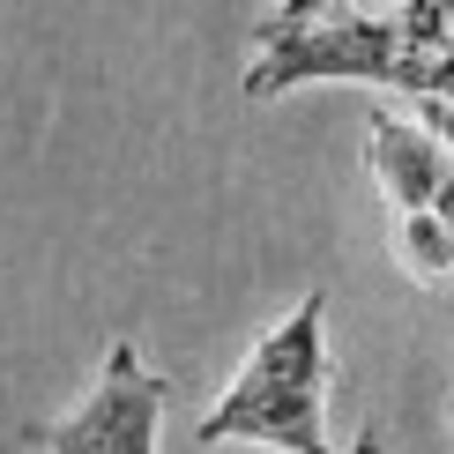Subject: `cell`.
Wrapping results in <instances>:
<instances>
[{
    "label": "cell",
    "mask_w": 454,
    "mask_h": 454,
    "mask_svg": "<svg viewBox=\"0 0 454 454\" xmlns=\"http://www.w3.org/2000/svg\"><path fill=\"white\" fill-rule=\"evenodd\" d=\"M380 82L418 98H454V0L350 8V0H283L254 23L246 98H283L298 82Z\"/></svg>",
    "instance_id": "1"
},
{
    "label": "cell",
    "mask_w": 454,
    "mask_h": 454,
    "mask_svg": "<svg viewBox=\"0 0 454 454\" xmlns=\"http://www.w3.org/2000/svg\"><path fill=\"white\" fill-rule=\"evenodd\" d=\"M410 120H418L425 135H432V142H440L447 157H454V98H418V105H410Z\"/></svg>",
    "instance_id": "5"
},
{
    "label": "cell",
    "mask_w": 454,
    "mask_h": 454,
    "mask_svg": "<svg viewBox=\"0 0 454 454\" xmlns=\"http://www.w3.org/2000/svg\"><path fill=\"white\" fill-rule=\"evenodd\" d=\"M357 454H387V432H380V425H365V432H357Z\"/></svg>",
    "instance_id": "6"
},
{
    "label": "cell",
    "mask_w": 454,
    "mask_h": 454,
    "mask_svg": "<svg viewBox=\"0 0 454 454\" xmlns=\"http://www.w3.org/2000/svg\"><path fill=\"white\" fill-rule=\"evenodd\" d=\"M201 447H276V454H335L328 447V291H306L261 343L239 357L216 410L194 425Z\"/></svg>",
    "instance_id": "2"
},
{
    "label": "cell",
    "mask_w": 454,
    "mask_h": 454,
    "mask_svg": "<svg viewBox=\"0 0 454 454\" xmlns=\"http://www.w3.org/2000/svg\"><path fill=\"white\" fill-rule=\"evenodd\" d=\"M164 403H172V380L135 343H112L98 365V387L52 425L45 447L52 454H157Z\"/></svg>",
    "instance_id": "3"
},
{
    "label": "cell",
    "mask_w": 454,
    "mask_h": 454,
    "mask_svg": "<svg viewBox=\"0 0 454 454\" xmlns=\"http://www.w3.org/2000/svg\"><path fill=\"white\" fill-rule=\"evenodd\" d=\"M365 172L387 194L395 223H440L454 239V157L410 112H372L365 120Z\"/></svg>",
    "instance_id": "4"
}]
</instances>
